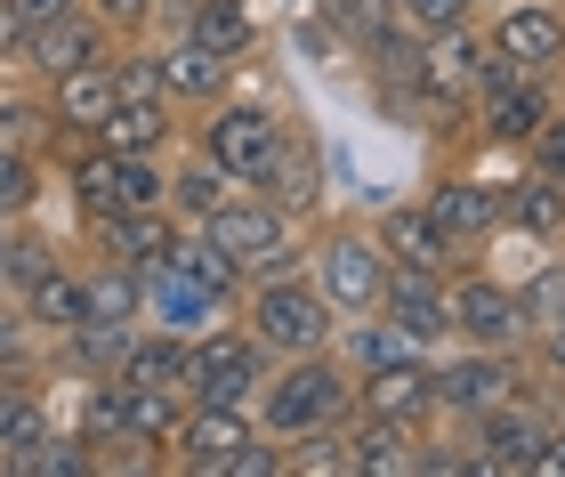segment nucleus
<instances>
[{
  "instance_id": "obj_1",
  "label": "nucleus",
  "mask_w": 565,
  "mask_h": 477,
  "mask_svg": "<svg viewBox=\"0 0 565 477\" xmlns=\"http://www.w3.org/2000/svg\"><path fill=\"white\" fill-rule=\"evenodd\" d=\"M355 405V372L331 357V348H307V357H275L259 396H250V421H259V437L291 445L299 430H331V421H348Z\"/></svg>"
},
{
  "instance_id": "obj_2",
  "label": "nucleus",
  "mask_w": 565,
  "mask_h": 477,
  "mask_svg": "<svg viewBox=\"0 0 565 477\" xmlns=\"http://www.w3.org/2000/svg\"><path fill=\"white\" fill-rule=\"evenodd\" d=\"M243 332L267 348V357H307V348H331L340 340V308L316 292L307 267H282V275H250L243 299H235Z\"/></svg>"
},
{
  "instance_id": "obj_3",
  "label": "nucleus",
  "mask_w": 565,
  "mask_h": 477,
  "mask_svg": "<svg viewBox=\"0 0 565 477\" xmlns=\"http://www.w3.org/2000/svg\"><path fill=\"white\" fill-rule=\"evenodd\" d=\"M307 275L340 316H372L388 284V251L364 219H307Z\"/></svg>"
},
{
  "instance_id": "obj_4",
  "label": "nucleus",
  "mask_w": 565,
  "mask_h": 477,
  "mask_svg": "<svg viewBox=\"0 0 565 477\" xmlns=\"http://www.w3.org/2000/svg\"><path fill=\"white\" fill-rule=\"evenodd\" d=\"M518 389H533L525 348H436V430H469L477 413L509 405Z\"/></svg>"
},
{
  "instance_id": "obj_5",
  "label": "nucleus",
  "mask_w": 565,
  "mask_h": 477,
  "mask_svg": "<svg viewBox=\"0 0 565 477\" xmlns=\"http://www.w3.org/2000/svg\"><path fill=\"white\" fill-rule=\"evenodd\" d=\"M202 235H211L226 259H243V275H282V267H307V235H299V219L267 203L259 187H235L226 203L202 219Z\"/></svg>"
},
{
  "instance_id": "obj_6",
  "label": "nucleus",
  "mask_w": 565,
  "mask_h": 477,
  "mask_svg": "<svg viewBox=\"0 0 565 477\" xmlns=\"http://www.w3.org/2000/svg\"><path fill=\"white\" fill-rule=\"evenodd\" d=\"M282 106H267V97H243V89H226L218 106H202L194 121V155H211L235 187H259V170L275 162V146H282Z\"/></svg>"
},
{
  "instance_id": "obj_7",
  "label": "nucleus",
  "mask_w": 565,
  "mask_h": 477,
  "mask_svg": "<svg viewBox=\"0 0 565 477\" xmlns=\"http://www.w3.org/2000/svg\"><path fill=\"white\" fill-rule=\"evenodd\" d=\"M267 348L243 332V316H218L211 332H194V348H186V405H250L259 396V381H267Z\"/></svg>"
},
{
  "instance_id": "obj_8",
  "label": "nucleus",
  "mask_w": 565,
  "mask_h": 477,
  "mask_svg": "<svg viewBox=\"0 0 565 477\" xmlns=\"http://www.w3.org/2000/svg\"><path fill=\"white\" fill-rule=\"evenodd\" d=\"M445 299H452V340L460 348H525V316H518V284L477 259L445 267Z\"/></svg>"
},
{
  "instance_id": "obj_9",
  "label": "nucleus",
  "mask_w": 565,
  "mask_h": 477,
  "mask_svg": "<svg viewBox=\"0 0 565 477\" xmlns=\"http://www.w3.org/2000/svg\"><path fill=\"white\" fill-rule=\"evenodd\" d=\"M250 445H259L250 405H186V421H178V437H170V462L186 477H243Z\"/></svg>"
},
{
  "instance_id": "obj_10",
  "label": "nucleus",
  "mask_w": 565,
  "mask_h": 477,
  "mask_svg": "<svg viewBox=\"0 0 565 477\" xmlns=\"http://www.w3.org/2000/svg\"><path fill=\"white\" fill-rule=\"evenodd\" d=\"M428 219L452 235V251L469 259V251H484L493 235H509V219H501V179H477V170H436L428 179Z\"/></svg>"
},
{
  "instance_id": "obj_11",
  "label": "nucleus",
  "mask_w": 565,
  "mask_h": 477,
  "mask_svg": "<svg viewBox=\"0 0 565 477\" xmlns=\"http://www.w3.org/2000/svg\"><path fill=\"white\" fill-rule=\"evenodd\" d=\"M484 49L509 57L518 73H557L565 82V9L557 0H501L484 24Z\"/></svg>"
},
{
  "instance_id": "obj_12",
  "label": "nucleus",
  "mask_w": 565,
  "mask_h": 477,
  "mask_svg": "<svg viewBox=\"0 0 565 477\" xmlns=\"http://www.w3.org/2000/svg\"><path fill=\"white\" fill-rule=\"evenodd\" d=\"M477 65H484V33L460 24V33H436L413 49V89H420V121L428 114H469L477 97Z\"/></svg>"
},
{
  "instance_id": "obj_13",
  "label": "nucleus",
  "mask_w": 565,
  "mask_h": 477,
  "mask_svg": "<svg viewBox=\"0 0 565 477\" xmlns=\"http://www.w3.org/2000/svg\"><path fill=\"white\" fill-rule=\"evenodd\" d=\"M380 316L396 324L413 348H452V299H445V267H388L380 284Z\"/></svg>"
},
{
  "instance_id": "obj_14",
  "label": "nucleus",
  "mask_w": 565,
  "mask_h": 477,
  "mask_svg": "<svg viewBox=\"0 0 565 477\" xmlns=\"http://www.w3.org/2000/svg\"><path fill=\"white\" fill-rule=\"evenodd\" d=\"M153 65H162V89H170V106H178V114L218 106V97L243 82V65H235V57H211V49L186 41V33H162V41H153Z\"/></svg>"
},
{
  "instance_id": "obj_15",
  "label": "nucleus",
  "mask_w": 565,
  "mask_h": 477,
  "mask_svg": "<svg viewBox=\"0 0 565 477\" xmlns=\"http://www.w3.org/2000/svg\"><path fill=\"white\" fill-rule=\"evenodd\" d=\"M259 194L267 203H282L307 227V219H323V146L307 121H282V146H275V162L259 170Z\"/></svg>"
},
{
  "instance_id": "obj_16",
  "label": "nucleus",
  "mask_w": 565,
  "mask_h": 477,
  "mask_svg": "<svg viewBox=\"0 0 565 477\" xmlns=\"http://www.w3.org/2000/svg\"><path fill=\"white\" fill-rule=\"evenodd\" d=\"M355 413H380V421H413V430H436V357H404V364H380L355 381Z\"/></svg>"
},
{
  "instance_id": "obj_17",
  "label": "nucleus",
  "mask_w": 565,
  "mask_h": 477,
  "mask_svg": "<svg viewBox=\"0 0 565 477\" xmlns=\"http://www.w3.org/2000/svg\"><path fill=\"white\" fill-rule=\"evenodd\" d=\"M89 251L97 259H121V267H162L170 259V243H178V211L170 203H146V211H106V219H89Z\"/></svg>"
},
{
  "instance_id": "obj_18",
  "label": "nucleus",
  "mask_w": 565,
  "mask_h": 477,
  "mask_svg": "<svg viewBox=\"0 0 565 477\" xmlns=\"http://www.w3.org/2000/svg\"><path fill=\"white\" fill-rule=\"evenodd\" d=\"M114 24L106 17H97L89 9V0H82V9H65L57 24H41V33H33V49H24V73H41V82H57V73H73V65H89V57H114Z\"/></svg>"
},
{
  "instance_id": "obj_19",
  "label": "nucleus",
  "mask_w": 565,
  "mask_h": 477,
  "mask_svg": "<svg viewBox=\"0 0 565 477\" xmlns=\"http://www.w3.org/2000/svg\"><path fill=\"white\" fill-rule=\"evenodd\" d=\"M218 316H235V308L211 299L186 267H170V259L146 267V308H138V324H162V332H186V340H194V332H211Z\"/></svg>"
},
{
  "instance_id": "obj_20",
  "label": "nucleus",
  "mask_w": 565,
  "mask_h": 477,
  "mask_svg": "<svg viewBox=\"0 0 565 477\" xmlns=\"http://www.w3.org/2000/svg\"><path fill=\"white\" fill-rule=\"evenodd\" d=\"M372 235H380V251H388V267H452V259H460L452 235L428 219L420 194H413V203H380Z\"/></svg>"
},
{
  "instance_id": "obj_21",
  "label": "nucleus",
  "mask_w": 565,
  "mask_h": 477,
  "mask_svg": "<svg viewBox=\"0 0 565 477\" xmlns=\"http://www.w3.org/2000/svg\"><path fill=\"white\" fill-rule=\"evenodd\" d=\"M114 114V57H89L49 82V121H57V138H97V121Z\"/></svg>"
},
{
  "instance_id": "obj_22",
  "label": "nucleus",
  "mask_w": 565,
  "mask_h": 477,
  "mask_svg": "<svg viewBox=\"0 0 565 477\" xmlns=\"http://www.w3.org/2000/svg\"><path fill=\"white\" fill-rule=\"evenodd\" d=\"M170 33H186V41H202L211 57H235V65H250L259 57V9H218V0H186V9H170L162 17Z\"/></svg>"
},
{
  "instance_id": "obj_23",
  "label": "nucleus",
  "mask_w": 565,
  "mask_h": 477,
  "mask_svg": "<svg viewBox=\"0 0 565 477\" xmlns=\"http://www.w3.org/2000/svg\"><path fill=\"white\" fill-rule=\"evenodd\" d=\"M106 155H170L178 146V106L170 97H114V114L97 121Z\"/></svg>"
},
{
  "instance_id": "obj_24",
  "label": "nucleus",
  "mask_w": 565,
  "mask_h": 477,
  "mask_svg": "<svg viewBox=\"0 0 565 477\" xmlns=\"http://www.w3.org/2000/svg\"><path fill=\"white\" fill-rule=\"evenodd\" d=\"M17 299H24V316L41 324V340H65L73 324H89V267L57 259V267H41Z\"/></svg>"
},
{
  "instance_id": "obj_25",
  "label": "nucleus",
  "mask_w": 565,
  "mask_h": 477,
  "mask_svg": "<svg viewBox=\"0 0 565 477\" xmlns=\"http://www.w3.org/2000/svg\"><path fill=\"white\" fill-rule=\"evenodd\" d=\"M501 219H509V235L565 243V179H550V170H518V179H501Z\"/></svg>"
},
{
  "instance_id": "obj_26",
  "label": "nucleus",
  "mask_w": 565,
  "mask_h": 477,
  "mask_svg": "<svg viewBox=\"0 0 565 477\" xmlns=\"http://www.w3.org/2000/svg\"><path fill=\"white\" fill-rule=\"evenodd\" d=\"M49 138H57V121H49V82L24 73V65H0V146L49 155Z\"/></svg>"
},
{
  "instance_id": "obj_27",
  "label": "nucleus",
  "mask_w": 565,
  "mask_h": 477,
  "mask_svg": "<svg viewBox=\"0 0 565 477\" xmlns=\"http://www.w3.org/2000/svg\"><path fill=\"white\" fill-rule=\"evenodd\" d=\"M186 332H162V324H138L130 348H121V364H114V381H130V389H178L186 381ZM186 396V389H178Z\"/></svg>"
},
{
  "instance_id": "obj_28",
  "label": "nucleus",
  "mask_w": 565,
  "mask_h": 477,
  "mask_svg": "<svg viewBox=\"0 0 565 477\" xmlns=\"http://www.w3.org/2000/svg\"><path fill=\"white\" fill-rule=\"evenodd\" d=\"M57 430V405H49V372H0V454L33 445Z\"/></svg>"
},
{
  "instance_id": "obj_29",
  "label": "nucleus",
  "mask_w": 565,
  "mask_h": 477,
  "mask_svg": "<svg viewBox=\"0 0 565 477\" xmlns=\"http://www.w3.org/2000/svg\"><path fill=\"white\" fill-rule=\"evenodd\" d=\"M226 194H235V179H226L211 155H194V146H186V155H170V211H178V227H202Z\"/></svg>"
},
{
  "instance_id": "obj_30",
  "label": "nucleus",
  "mask_w": 565,
  "mask_h": 477,
  "mask_svg": "<svg viewBox=\"0 0 565 477\" xmlns=\"http://www.w3.org/2000/svg\"><path fill=\"white\" fill-rule=\"evenodd\" d=\"M170 267H186V275H194V284L211 292V299H226V308H235V299H243V284H250V275H243V259H226V251H218L211 235H202V227H178V243H170Z\"/></svg>"
},
{
  "instance_id": "obj_31",
  "label": "nucleus",
  "mask_w": 565,
  "mask_h": 477,
  "mask_svg": "<svg viewBox=\"0 0 565 477\" xmlns=\"http://www.w3.org/2000/svg\"><path fill=\"white\" fill-rule=\"evenodd\" d=\"M65 251H57V235L41 227V211L33 219H9V235H0V292H24L41 267H57Z\"/></svg>"
},
{
  "instance_id": "obj_32",
  "label": "nucleus",
  "mask_w": 565,
  "mask_h": 477,
  "mask_svg": "<svg viewBox=\"0 0 565 477\" xmlns=\"http://www.w3.org/2000/svg\"><path fill=\"white\" fill-rule=\"evenodd\" d=\"M121 396H130V445L170 454L178 421H186V396H178V389H130V381H121Z\"/></svg>"
},
{
  "instance_id": "obj_33",
  "label": "nucleus",
  "mask_w": 565,
  "mask_h": 477,
  "mask_svg": "<svg viewBox=\"0 0 565 477\" xmlns=\"http://www.w3.org/2000/svg\"><path fill=\"white\" fill-rule=\"evenodd\" d=\"M138 308H146V267L89 259V316H106V324H138Z\"/></svg>"
},
{
  "instance_id": "obj_34",
  "label": "nucleus",
  "mask_w": 565,
  "mask_h": 477,
  "mask_svg": "<svg viewBox=\"0 0 565 477\" xmlns=\"http://www.w3.org/2000/svg\"><path fill=\"white\" fill-rule=\"evenodd\" d=\"M49 194V155L33 146H0V219H33Z\"/></svg>"
},
{
  "instance_id": "obj_35",
  "label": "nucleus",
  "mask_w": 565,
  "mask_h": 477,
  "mask_svg": "<svg viewBox=\"0 0 565 477\" xmlns=\"http://www.w3.org/2000/svg\"><path fill=\"white\" fill-rule=\"evenodd\" d=\"M518 316H525V340L565 316V251H550L533 275H518Z\"/></svg>"
},
{
  "instance_id": "obj_36",
  "label": "nucleus",
  "mask_w": 565,
  "mask_h": 477,
  "mask_svg": "<svg viewBox=\"0 0 565 477\" xmlns=\"http://www.w3.org/2000/svg\"><path fill=\"white\" fill-rule=\"evenodd\" d=\"M0 372H49V340L17 292H0Z\"/></svg>"
},
{
  "instance_id": "obj_37",
  "label": "nucleus",
  "mask_w": 565,
  "mask_h": 477,
  "mask_svg": "<svg viewBox=\"0 0 565 477\" xmlns=\"http://www.w3.org/2000/svg\"><path fill=\"white\" fill-rule=\"evenodd\" d=\"M282 477H348V430H299L282 445Z\"/></svg>"
},
{
  "instance_id": "obj_38",
  "label": "nucleus",
  "mask_w": 565,
  "mask_h": 477,
  "mask_svg": "<svg viewBox=\"0 0 565 477\" xmlns=\"http://www.w3.org/2000/svg\"><path fill=\"white\" fill-rule=\"evenodd\" d=\"M396 24H404L413 41H436V33L477 24V0H396Z\"/></svg>"
},
{
  "instance_id": "obj_39",
  "label": "nucleus",
  "mask_w": 565,
  "mask_h": 477,
  "mask_svg": "<svg viewBox=\"0 0 565 477\" xmlns=\"http://www.w3.org/2000/svg\"><path fill=\"white\" fill-rule=\"evenodd\" d=\"M89 9L114 24V41H146L162 24V0H89Z\"/></svg>"
},
{
  "instance_id": "obj_40",
  "label": "nucleus",
  "mask_w": 565,
  "mask_h": 477,
  "mask_svg": "<svg viewBox=\"0 0 565 477\" xmlns=\"http://www.w3.org/2000/svg\"><path fill=\"white\" fill-rule=\"evenodd\" d=\"M518 155H525V170H550V179H565V97H557V114L518 146Z\"/></svg>"
},
{
  "instance_id": "obj_41",
  "label": "nucleus",
  "mask_w": 565,
  "mask_h": 477,
  "mask_svg": "<svg viewBox=\"0 0 565 477\" xmlns=\"http://www.w3.org/2000/svg\"><path fill=\"white\" fill-rule=\"evenodd\" d=\"M525 364H533V381H565V316L525 340Z\"/></svg>"
},
{
  "instance_id": "obj_42",
  "label": "nucleus",
  "mask_w": 565,
  "mask_h": 477,
  "mask_svg": "<svg viewBox=\"0 0 565 477\" xmlns=\"http://www.w3.org/2000/svg\"><path fill=\"white\" fill-rule=\"evenodd\" d=\"M24 49H33V24H24L9 0H0V65H24Z\"/></svg>"
},
{
  "instance_id": "obj_43",
  "label": "nucleus",
  "mask_w": 565,
  "mask_h": 477,
  "mask_svg": "<svg viewBox=\"0 0 565 477\" xmlns=\"http://www.w3.org/2000/svg\"><path fill=\"white\" fill-rule=\"evenodd\" d=\"M9 9H17V17L33 24V33H41V24H57L65 9H82V0H9Z\"/></svg>"
},
{
  "instance_id": "obj_44",
  "label": "nucleus",
  "mask_w": 565,
  "mask_h": 477,
  "mask_svg": "<svg viewBox=\"0 0 565 477\" xmlns=\"http://www.w3.org/2000/svg\"><path fill=\"white\" fill-rule=\"evenodd\" d=\"M218 9H259V0H218Z\"/></svg>"
},
{
  "instance_id": "obj_45",
  "label": "nucleus",
  "mask_w": 565,
  "mask_h": 477,
  "mask_svg": "<svg viewBox=\"0 0 565 477\" xmlns=\"http://www.w3.org/2000/svg\"><path fill=\"white\" fill-rule=\"evenodd\" d=\"M557 437H565V405H557Z\"/></svg>"
},
{
  "instance_id": "obj_46",
  "label": "nucleus",
  "mask_w": 565,
  "mask_h": 477,
  "mask_svg": "<svg viewBox=\"0 0 565 477\" xmlns=\"http://www.w3.org/2000/svg\"><path fill=\"white\" fill-rule=\"evenodd\" d=\"M557 405H565V381H557Z\"/></svg>"
},
{
  "instance_id": "obj_47",
  "label": "nucleus",
  "mask_w": 565,
  "mask_h": 477,
  "mask_svg": "<svg viewBox=\"0 0 565 477\" xmlns=\"http://www.w3.org/2000/svg\"><path fill=\"white\" fill-rule=\"evenodd\" d=\"M477 9H493V0H477Z\"/></svg>"
},
{
  "instance_id": "obj_48",
  "label": "nucleus",
  "mask_w": 565,
  "mask_h": 477,
  "mask_svg": "<svg viewBox=\"0 0 565 477\" xmlns=\"http://www.w3.org/2000/svg\"><path fill=\"white\" fill-rule=\"evenodd\" d=\"M0 235H9V219H0Z\"/></svg>"
},
{
  "instance_id": "obj_49",
  "label": "nucleus",
  "mask_w": 565,
  "mask_h": 477,
  "mask_svg": "<svg viewBox=\"0 0 565 477\" xmlns=\"http://www.w3.org/2000/svg\"><path fill=\"white\" fill-rule=\"evenodd\" d=\"M557 9H565V0H557Z\"/></svg>"
}]
</instances>
